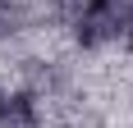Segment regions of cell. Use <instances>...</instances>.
<instances>
[{
	"label": "cell",
	"mask_w": 133,
	"mask_h": 128,
	"mask_svg": "<svg viewBox=\"0 0 133 128\" xmlns=\"http://www.w3.org/2000/svg\"><path fill=\"white\" fill-rule=\"evenodd\" d=\"M87 5H106V0H87Z\"/></svg>",
	"instance_id": "1"
}]
</instances>
